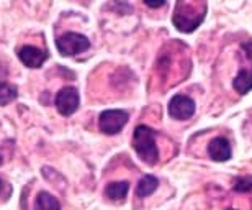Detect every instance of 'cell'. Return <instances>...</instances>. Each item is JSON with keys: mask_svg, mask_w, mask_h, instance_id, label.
I'll return each mask as SVG.
<instances>
[{"mask_svg": "<svg viewBox=\"0 0 252 210\" xmlns=\"http://www.w3.org/2000/svg\"><path fill=\"white\" fill-rule=\"evenodd\" d=\"M133 148L138 156L149 166H154L159 161V149L156 144V132L153 128L146 125L136 127L133 133Z\"/></svg>", "mask_w": 252, "mask_h": 210, "instance_id": "obj_1", "label": "cell"}, {"mask_svg": "<svg viewBox=\"0 0 252 210\" xmlns=\"http://www.w3.org/2000/svg\"><path fill=\"white\" fill-rule=\"evenodd\" d=\"M203 18H205L203 10L193 13V7H190L187 3H179L177 7H175L174 25H175V28L182 33L195 32V30L200 27V23L203 22Z\"/></svg>", "mask_w": 252, "mask_h": 210, "instance_id": "obj_2", "label": "cell"}, {"mask_svg": "<svg viewBox=\"0 0 252 210\" xmlns=\"http://www.w3.org/2000/svg\"><path fill=\"white\" fill-rule=\"evenodd\" d=\"M56 46L63 56H75L79 53H84L85 49L90 48V41L87 36L80 33H64L63 36L56 39Z\"/></svg>", "mask_w": 252, "mask_h": 210, "instance_id": "obj_3", "label": "cell"}, {"mask_svg": "<svg viewBox=\"0 0 252 210\" xmlns=\"http://www.w3.org/2000/svg\"><path fill=\"white\" fill-rule=\"evenodd\" d=\"M128 118L129 115L125 110H105V112L100 113L98 128L105 135H117L128 123Z\"/></svg>", "mask_w": 252, "mask_h": 210, "instance_id": "obj_4", "label": "cell"}, {"mask_svg": "<svg viewBox=\"0 0 252 210\" xmlns=\"http://www.w3.org/2000/svg\"><path fill=\"white\" fill-rule=\"evenodd\" d=\"M79 102H80L79 92H77V89H74V87H64L56 96V108L64 117L72 115L75 110L79 108Z\"/></svg>", "mask_w": 252, "mask_h": 210, "instance_id": "obj_5", "label": "cell"}, {"mask_svg": "<svg viewBox=\"0 0 252 210\" xmlns=\"http://www.w3.org/2000/svg\"><path fill=\"white\" fill-rule=\"evenodd\" d=\"M195 113V102L189 96L177 94L169 102V115L177 120H189Z\"/></svg>", "mask_w": 252, "mask_h": 210, "instance_id": "obj_6", "label": "cell"}, {"mask_svg": "<svg viewBox=\"0 0 252 210\" xmlns=\"http://www.w3.org/2000/svg\"><path fill=\"white\" fill-rule=\"evenodd\" d=\"M18 58L27 68L38 69L48 59V53H44L43 49H39L36 46H23L18 49Z\"/></svg>", "mask_w": 252, "mask_h": 210, "instance_id": "obj_7", "label": "cell"}, {"mask_svg": "<svg viewBox=\"0 0 252 210\" xmlns=\"http://www.w3.org/2000/svg\"><path fill=\"white\" fill-rule=\"evenodd\" d=\"M208 154L211 159L215 161H228L231 158V144L226 138L223 137H218L215 140H211L210 144H208Z\"/></svg>", "mask_w": 252, "mask_h": 210, "instance_id": "obj_8", "label": "cell"}, {"mask_svg": "<svg viewBox=\"0 0 252 210\" xmlns=\"http://www.w3.org/2000/svg\"><path fill=\"white\" fill-rule=\"evenodd\" d=\"M129 191V184L126 181H120V182H110L107 187H105V196H107L110 201H123L126 197V194Z\"/></svg>", "mask_w": 252, "mask_h": 210, "instance_id": "obj_9", "label": "cell"}, {"mask_svg": "<svg viewBox=\"0 0 252 210\" xmlns=\"http://www.w3.org/2000/svg\"><path fill=\"white\" fill-rule=\"evenodd\" d=\"M34 209L36 210H61V204L54 196L49 192H39L34 202Z\"/></svg>", "mask_w": 252, "mask_h": 210, "instance_id": "obj_10", "label": "cell"}, {"mask_svg": "<svg viewBox=\"0 0 252 210\" xmlns=\"http://www.w3.org/2000/svg\"><path fill=\"white\" fill-rule=\"evenodd\" d=\"M159 186L158 177L154 176H144L141 181L138 182V187H136V196L138 197H148L151 196Z\"/></svg>", "mask_w": 252, "mask_h": 210, "instance_id": "obj_11", "label": "cell"}, {"mask_svg": "<svg viewBox=\"0 0 252 210\" xmlns=\"http://www.w3.org/2000/svg\"><path fill=\"white\" fill-rule=\"evenodd\" d=\"M233 87L239 94H248L249 91H252V71L243 69L233 81Z\"/></svg>", "mask_w": 252, "mask_h": 210, "instance_id": "obj_12", "label": "cell"}, {"mask_svg": "<svg viewBox=\"0 0 252 210\" xmlns=\"http://www.w3.org/2000/svg\"><path fill=\"white\" fill-rule=\"evenodd\" d=\"M17 97H18L17 87L12 86V84H7V82L0 84V105H2V107L8 105L10 102H13Z\"/></svg>", "mask_w": 252, "mask_h": 210, "instance_id": "obj_13", "label": "cell"}, {"mask_svg": "<svg viewBox=\"0 0 252 210\" xmlns=\"http://www.w3.org/2000/svg\"><path fill=\"white\" fill-rule=\"evenodd\" d=\"M234 191L236 192H251L252 191V176L236 179V181H234Z\"/></svg>", "mask_w": 252, "mask_h": 210, "instance_id": "obj_14", "label": "cell"}, {"mask_svg": "<svg viewBox=\"0 0 252 210\" xmlns=\"http://www.w3.org/2000/svg\"><path fill=\"white\" fill-rule=\"evenodd\" d=\"M243 49H244L246 56H248V59L251 61V64H252V41H246V43H243Z\"/></svg>", "mask_w": 252, "mask_h": 210, "instance_id": "obj_15", "label": "cell"}, {"mask_svg": "<svg viewBox=\"0 0 252 210\" xmlns=\"http://www.w3.org/2000/svg\"><path fill=\"white\" fill-rule=\"evenodd\" d=\"M148 7H151V8H159V7H164L165 5V2H159V3H154V2H149V0H146L144 2Z\"/></svg>", "mask_w": 252, "mask_h": 210, "instance_id": "obj_16", "label": "cell"}, {"mask_svg": "<svg viewBox=\"0 0 252 210\" xmlns=\"http://www.w3.org/2000/svg\"><path fill=\"white\" fill-rule=\"evenodd\" d=\"M0 164H2V158H0Z\"/></svg>", "mask_w": 252, "mask_h": 210, "instance_id": "obj_17", "label": "cell"}, {"mask_svg": "<svg viewBox=\"0 0 252 210\" xmlns=\"http://www.w3.org/2000/svg\"><path fill=\"white\" fill-rule=\"evenodd\" d=\"M0 189H2V182H0Z\"/></svg>", "mask_w": 252, "mask_h": 210, "instance_id": "obj_18", "label": "cell"}, {"mask_svg": "<svg viewBox=\"0 0 252 210\" xmlns=\"http://www.w3.org/2000/svg\"><path fill=\"white\" fill-rule=\"evenodd\" d=\"M228 210H234V209H228Z\"/></svg>", "mask_w": 252, "mask_h": 210, "instance_id": "obj_19", "label": "cell"}]
</instances>
